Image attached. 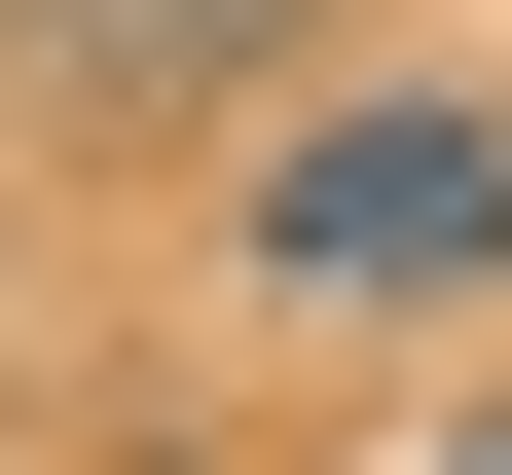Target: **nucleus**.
<instances>
[{
  "mask_svg": "<svg viewBox=\"0 0 512 475\" xmlns=\"http://www.w3.org/2000/svg\"><path fill=\"white\" fill-rule=\"evenodd\" d=\"M74 110H293V0H110Z\"/></svg>",
  "mask_w": 512,
  "mask_h": 475,
  "instance_id": "f03ea898",
  "label": "nucleus"
},
{
  "mask_svg": "<svg viewBox=\"0 0 512 475\" xmlns=\"http://www.w3.org/2000/svg\"><path fill=\"white\" fill-rule=\"evenodd\" d=\"M74 37H110V0H0V74H74Z\"/></svg>",
  "mask_w": 512,
  "mask_h": 475,
  "instance_id": "7ed1b4c3",
  "label": "nucleus"
},
{
  "mask_svg": "<svg viewBox=\"0 0 512 475\" xmlns=\"http://www.w3.org/2000/svg\"><path fill=\"white\" fill-rule=\"evenodd\" d=\"M439 475H512V402H476V439H439Z\"/></svg>",
  "mask_w": 512,
  "mask_h": 475,
  "instance_id": "20e7f679",
  "label": "nucleus"
},
{
  "mask_svg": "<svg viewBox=\"0 0 512 475\" xmlns=\"http://www.w3.org/2000/svg\"><path fill=\"white\" fill-rule=\"evenodd\" d=\"M220 256L293 329H512V110H439V74L256 110V147H220Z\"/></svg>",
  "mask_w": 512,
  "mask_h": 475,
  "instance_id": "f257e3e1",
  "label": "nucleus"
}]
</instances>
